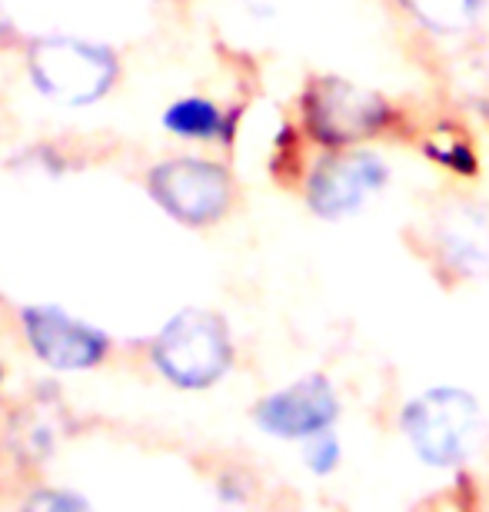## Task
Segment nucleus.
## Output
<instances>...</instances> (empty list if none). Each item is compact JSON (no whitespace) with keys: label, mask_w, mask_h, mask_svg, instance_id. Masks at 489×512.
I'll list each match as a JSON object with an SVG mask.
<instances>
[{"label":"nucleus","mask_w":489,"mask_h":512,"mask_svg":"<svg viewBox=\"0 0 489 512\" xmlns=\"http://www.w3.org/2000/svg\"><path fill=\"white\" fill-rule=\"evenodd\" d=\"M10 34V20H7V14H4V7H0V40H4Z\"/></svg>","instance_id":"nucleus-15"},{"label":"nucleus","mask_w":489,"mask_h":512,"mask_svg":"<svg viewBox=\"0 0 489 512\" xmlns=\"http://www.w3.org/2000/svg\"><path fill=\"white\" fill-rule=\"evenodd\" d=\"M426 153L443 163L446 170H456V173H476V150L470 137L456 127H436L433 137L426 140Z\"/></svg>","instance_id":"nucleus-12"},{"label":"nucleus","mask_w":489,"mask_h":512,"mask_svg":"<svg viewBox=\"0 0 489 512\" xmlns=\"http://www.w3.org/2000/svg\"><path fill=\"white\" fill-rule=\"evenodd\" d=\"M0 383H4V366H0Z\"/></svg>","instance_id":"nucleus-16"},{"label":"nucleus","mask_w":489,"mask_h":512,"mask_svg":"<svg viewBox=\"0 0 489 512\" xmlns=\"http://www.w3.org/2000/svg\"><path fill=\"white\" fill-rule=\"evenodd\" d=\"M20 323H24V336L37 360L54 370H90L110 350L104 330L77 320L60 306H24Z\"/></svg>","instance_id":"nucleus-7"},{"label":"nucleus","mask_w":489,"mask_h":512,"mask_svg":"<svg viewBox=\"0 0 489 512\" xmlns=\"http://www.w3.org/2000/svg\"><path fill=\"white\" fill-rule=\"evenodd\" d=\"M150 197H154L170 217L190 227L220 220L230 207V177L220 170V163L180 157L157 163L147 177Z\"/></svg>","instance_id":"nucleus-5"},{"label":"nucleus","mask_w":489,"mask_h":512,"mask_svg":"<svg viewBox=\"0 0 489 512\" xmlns=\"http://www.w3.org/2000/svg\"><path fill=\"white\" fill-rule=\"evenodd\" d=\"M390 183V167L373 150H343L320 160L307 177V203L323 220L360 213Z\"/></svg>","instance_id":"nucleus-6"},{"label":"nucleus","mask_w":489,"mask_h":512,"mask_svg":"<svg viewBox=\"0 0 489 512\" xmlns=\"http://www.w3.org/2000/svg\"><path fill=\"white\" fill-rule=\"evenodd\" d=\"M480 429V403L456 386L426 389L403 409V436L426 466H460Z\"/></svg>","instance_id":"nucleus-3"},{"label":"nucleus","mask_w":489,"mask_h":512,"mask_svg":"<svg viewBox=\"0 0 489 512\" xmlns=\"http://www.w3.org/2000/svg\"><path fill=\"white\" fill-rule=\"evenodd\" d=\"M300 107L307 137L330 150H343L360 140H370L376 133H383L393 120V110L380 94L346 84L340 77L310 80Z\"/></svg>","instance_id":"nucleus-4"},{"label":"nucleus","mask_w":489,"mask_h":512,"mask_svg":"<svg viewBox=\"0 0 489 512\" xmlns=\"http://www.w3.org/2000/svg\"><path fill=\"white\" fill-rule=\"evenodd\" d=\"M343 459V443L336 436V429H320L303 439V466L310 469L313 476H330Z\"/></svg>","instance_id":"nucleus-13"},{"label":"nucleus","mask_w":489,"mask_h":512,"mask_svg":"<svg viewBox=\"0 0 489 512\" xmlns=\"http://www.w3.org/2000/svg\"><path fill=\"white\" fill-rule=\"evenodd\" d=\"M406 4L430 30L456 34V30L470 27L480 17L486 0H406Z\"/></svg>","instance_id":"nucleus-11"},{"label":"nucleus","mask_w":489,"mask_h":512,"mask_svg":"<svg viewBox=\"0 0 489 512\" xmlns=\"http://www.w3.org/2000/svg\"><path fill=\"white\" fill-rule=\"evenodd\" d=\"M160 124H163V130L180 140L230 143L233 127H237V110H220L207 97H183L163 110Z\"/></svg>","instance_id":"nucleus-10"},{"label":"nucleus","mask_w":489,"mask_h":512,"mask_svg":"<svg viewBox=\"0 0 489 512\" xmlns=\"http://www.w3.org/2000/svg\"><path fill=\"white\" fill-rule=\"evenodd\" d=\"M436 253L460 276L489 273V210L480 203H453L436 223Z\"/></svg>","instance_id":"nucleus-9"},{"label":"nucleus","mask_w":489,"mask_h":512,"mask_svg":"<svg viewBox=\"0 0 489 512\" xmlns=\"http://www.w3.org/2000/svg\"><path fill=\"white\" fill-rule=\"evenodd\" d=\"M27 74L40 97L64 107H87L114 87L117 54L84 37H40L27 50Z\"/></svg>","instance_id":"nucleus-1"},{"label":"nucleus","mask_w":489,"mask_h":512,"mask_svg":"<svg viewBox=\"0 0 489 512\" xmlns=\"http://www.w3.org/2000/svg\"><path fill=\"white\" fill-rule=\"evenodd\" d=\"M336 416H340V399L326 376H303L263 396L253 409V423L277 439H307L320 429H330Z\"/></svg>","instance_id":"nucleus-8"},{"label":"nucleus","mask_w":489,"mask_h":512,"mask_svg":"<svg viewBox=\"0 0 489 512\" xmlns=\"http://www.w3.org/2000/svg\"><path fill=\"white\" fill-rule=\"evenodd\" d=\"M150 363L180 389H207L230 370L233 343L217 313L183 310L150 343Z\"/></svg>","instance_id":"nucleus-2"},{"label":"nucleus","mask_w":489,"mask_h":512,"mask_svg":"<svg viewBox=\"0 0 489 512\" xmlns=\"http://www.w3.org/2000/svg\"><path fill=\"white\" fill-rule=\"evenodd\" d=\"M90 503L84 496L70 493V489H40V493H34L27 499V509H47V512H67V509H87Z\"/></svg>","instance_id":"nucleus-14"}]
</instances>
